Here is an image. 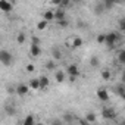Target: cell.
Instances as JSON below:
<instances>
[{"mask_svg":"<svg viewBox=\"0 0 125 125\" xmlns=\"http://www.w3.org/2000/svg\"><path fill=\"white\" fill-rule=\"evenodd\" d=\"M115 93L121 97V99H125V85L121 83V84H118L116 87H115Z\"/></svg>","mask_w":125,"mask_h":125,"instance_id":"8fae6325","label":"cell"},{"mask_svg":"<svg viewBox=\"0 0 125 125\" xmlns=\"http://www.w3.org/2000/svg\"><path fill=\"white\" fill-rule=\"evenodd\" d=\"M0 62L5 65V66H10L13 63V56L10 52L8 50H0Z\"/></svg>","mask_w":125,"mask_h":125,"instance_id":"7a4b0ae2","label":"cell"},{"mask_svg":"<svg viewBox=\"0 0 125 125\" xmlns=\"http://www.w3.org/2000/svg\"><path fill=\"white\" fill-rule=\"evenodd\" d=\"M119 40H121V35H119L116 31H110V32L104 34V44H106L107 49H110V50H113V49L116 47V44L119 43Z\"/></svg>","mask_w":125,"mask_h":125,"instance_id":"6da1fadb","label":"cell"},{"mask_svg":"<svg viewBox=\"0 0 125 125\" xmlns=\"http://www.w3.org/2000/svg\"><path fill=\"white\" fill-rule=\"evenodd\" d=\"M53 57H54L56 60L62 59V52H60L59 49H54V50H53Z\"/></svg>","mask_w":125,"mask_h":125,"instance_id":"83f0119b","label":"cell"},{"mask_svg":"<svg viewBox=\"0 0 125 125\" xmlns=\"http://www.w3.org/2000/svg\"><path fill=\"white\" fill-rule=\"evenodd\" d=\"M53 13H54V21H59V19L66 18V10L63 8H60V6H57V9L53 10Z\"/></svg>","mask_w":125,"mask_h":125,"instance_id":"52a82bcc","label":"cell"},{"mask_svg":"<svg viewBox=\"0 0 125 125\" xmlns=\"http://www.w3.org/2000/svg\"><path fill=\"white\" fill-rule=\"evenodd\" d=\"M83 44V38L81 37H71V38H68L66 40V46L68 47H71V49H75V47H80Z\"/></svg>","mask_w":125,"mask_h":125,"instance_id":"277c9868","label":"cell"},{"mask_svg":"<svg viewBox=\"0 0 125 125\" xmlns=\"http://www.w3.org/2000/svg\"><path fill=\"white\" fill-rule=\"evenodd\" d=\"M102 78H103L104 81H109V80L112 78V72H110V71H107V69L102 71Z\"/></svg>","mask_w":125,"mask_h":125,"instance_id":"cb8c5ba5","label":"cell"},{"mask_svg":"<svg viewBox=\"0 0 125 125\" xmlns=\"http://www.w3.org/2000/svg\"><path fill=\"white\" fill-rule=\"evenodd\" d=\"M99 65H100L99 59H97L96 56H93V57L90 59V66H91V68H99Z\"/></svg>","mask_w":125,"mask_h":125,"instance_id":"7402d4cb","label":"cell"},{"mask_svg":"<svg viewBox=\"0 0 125 125\" xmlns=\"http://www.w3.org/2000/svg\"><path fill=\"white\" fill-rule=\"evenodd\" d=\"M118 62L121 65H125V50H119L118 52Z\"/></svg>","mask_w":125,"mask_h":125,"instance_id":"d6986e66","label":"cell"},{"mask_svg":"<svg viewBox=\"0 0 125 125\" xmlns=\"http://www.w3.org/2000/svg\"><path fill=\"white\" fill-rule=\"evenodd\" d=\"M34 65L32 63H30V65H27V72H34Z\"/></svg>","mask_w":125,"mask_h":125,"instance_id":"836d02e7","label":"cell"},{"mask_svg":"<svg viewBox=\"0 0 125 125\" xmlns=\"http://www.w3.org/2000/svg\"><path fill=\"white\" fill-rule=\"evenodd\" d=\"M38 83H40V90H46L49 87V84H50V80L47 77H40Z\"/></svg>","mask_w":125,"mask_h":125,"instance_id":"7c38bea8","label":"cell"},{"mask_svg":"<svg viewBox=\"0 0 125 125\" xmlns=\"http://www.w3.org/2000/svg\"><path fill=\"white\" fill-rule=\"evenodd\" d=\"M57 22V25L60 27V28H66L68 25H69V21L66 19V18H63V19H59V21H56Z\"/></svg>","mask_w":125,"mask_h":125,"instance_id":"603a6c76","label":"cell"},{"mask_svg":"<svg viewBox=\"0 0 125 125\" xmlns=\"http://www.w3.org/2000/svg\"><path fill=\"white\" fill-rule=\"evenodd\" d=\"M31 44H38L40 46V38L38 37H32L31 38Z\"/></svg>","mask_w":125,"mask_h":125,"instance_id":"d6a6232c","label":"cell"},{"mask_svg":"<svg viewBox=\"0 0 125 125\" xmlns=\"http://www.w3.org/2000/svg\"><path fill=\"white\" fill-rule=\"evenodd\" d=\"M119 30H121V31H125V19H124V18L119 19Z\"/></svg>","mask_w":125,"mask_h":125,"instance_id":"4dcf8cb0","label":"cell"},{"mask_svg":"<svg viewBox=\"0 0 125 125\" xmlns=\"http://www.w3.org/2000/svg\"><path fill=\"white\" fill-rule=\"evenodd\" d=\"M22 124H24V125H34V124H35V118H34L32 115H28V116L22 121Z\"/></svg>","mask_w":125,"mask_h":125,"instance_id":"ac0fdd59","label":"cell"},{"mask_svg":"<svg viewBox=\"0 0 125 125\" xmlns=\"http://www.w3.org/2000/svg\"><path fill=\"white\" fill-rule=\"evenodd\" d=\"M63 121H65V122H68V124H71V122H74V121H75V118H74V115H72V113H65V115H63Z\"/></svg>","mask_w":125,"mask_h":125,"instance_id":"d4e9b609","label":"cell"},{"mask_svg":"<svg viewBox=\"0 0 125 125\" xmlns=\"http://www.w3.org/2000/svg\"><path fill=\"white\" fill-rule=\"evenodd\" d=\"M8 91L12 94V93H15V91H16V87H12V85H10V87H8Z\"/></svg>","mask_w":125,"mask_h":125,"instance_id":"e575fe53","label":"cell"},{"mask_svg":"<svg viewBox=\"0 0 125 125\" xmlns=\"http://www.w3.org/2000/svg\"><path fill=\"white\" fill-rule=\"evenodd\" d=\"M9 2H10V3H13V2H15V0H9Z\"/></svg>","mask_w":125,"mask_h":125,"instance_id":"f35d334b","label":"cell"},{"mask_svg":"<svg viewBox=\"0 0 125 125\" xmlns=\"http://www.w3.org/2000/svg\"><path fill=\"white\" fill-rule=\"evenodd\" d=\"M97 43L99 44H104V34H99L97 35Z\"/></svg>","mask_w":125,"mask_h":125,"instance_id":"1f68e13d","label":"cell"},{"mask_svg":"<svg viewBox=\"0 0 125 125\" xmlns=\"http://www.w3.org/2000/svg\"><path fill=\"white\" fill-rule=\"evenodd\" d=\"M46 68H47L49 71H54V68H56V65H54V62H53V60L47 62V63H46Z\"/></svg>","mask_w":125,"mask_h":125,"instance_id":"f1b7e54d","label":"cell"},{"mask_svg":"<svg viewBox=\"0 0 125 125\" xmlns=\"http://www.w3.org/2000/svg\"><path fill=\"white\" fill-rule=\"evenodd\" d=\"M16 41H18L19 44H24V43H25V34H24V32H19L18 37H16Z\"/></svg>","mask_w":125,"mask_h":125,"instance_id":"4316f807","label":"cell"},{"mask_svg":"<svg viewBox=\"0 0 125 125\" xmlns=\"http://www.w3.org/2000/svg\"><path fill=\"white\" fill-rule=\"evenodd\" d=\"M69 3H71V0H60V8H63V9H66L68 6H69Z\"/></svg>","mask_w":125,"mask_h":125,"instance_id":"f546056e","label":"cell"},{"mask_svg":"<svg viewBox=\"0 0 125 125\" xmlns=\"http://www.w3.org/2000/svg\"><path fill=\"white\" fill-rule=\"evenodd\" d=\"M5 110H6V113L10 115V116H13V115L16 113V107L12 106V104H6V106H5Z\"/></svg>","mask_w":125,"mask_h":125,"instance_id":"e0dca14e","label":"cell"},{"mask_svg":"<svg viewBox=\"0 0 125 125\" xmlns=\"http://www.w3.org/2000/svg\"><path fill=\"white\" fill-rule=\"evenodd\" d=\"M54 80H56L57 83H63V81H65V72H63V71H57V72L54 74Z\"/></svg>","mask_w":125,"mask_h":125,"instance_id":"9a60e30c","label":"cell"},{"mask_svg":"<svg viewBox=\"0 0 125 125\" xmlns=\"http://www.w3.org/2000/svg\"><path fill=\"white\" fill-rule=\"evenodd\" d=\"M78 27H80V28H84V27H85V24H84L83 21H80V22H78Z\"/></svg>","mask_w":125,"mask_h":125,"instance_id":"8d00e7d4","label":"cell"},{"mask_svg":"<svg viewBox=\"0 0 125 125\" xmlns=\"http://www.w3.org/2000/svg\"><path fill=\"white\" fill-rule=\"evenodd\" d=\"M30 85H27V84H19V85H16V94H19V96H25V94H28L30 93Z\"/></svg>","mask_w":125,"mask_h":125,"instance_id":"ba28073f","label":"cell"},{"mask_svg":"<svg viewBox=\"0 0 125 125\" xmlns=\"http://www.w3.org/2000/svg\"><path fill=\"white\" fill-rule=\"evenodd\" d=\"M66 74L69 75V77H80V68H78V65H75V63H71L68 68H66Z\"/></svg>","mask_w":125,"mask_h":125,"instance_id":"5b68a950","label":"cell"},{"mask_svg":"<svg viewBox=\"0 0 125 125\" xmlns=\"http://www.w3.org/2000/svg\"><path fill=\"white\" fill-rule=\"evenodd\" d=\"M85 121H87V124H90V122H96V115H94V113H87Z\"/></svg>","mask_w":125,"mask_h":125,"instance_id":"484cf974","label":"cell"},{"mask_svg":"<svg viewBox=\"0 0 125 125\" xmlns=\"http://www.w3.org/2000/svg\"><path fill=\"white\" fill-rule=\"evenodd\" d=\"M47 25H49V22H47V21H44V19H41V21L37 24V30H38V31H43V30H46V28H47Z\"/></svg>","mask_w":125,"mask_h":125,"instance_id":"44dd1931","label":"cell"},{"mask_svg":"<svg viewBox=\"0 0 125 125\" xmlns=\"http://www.w3.org/2000/svg\"><path fill=\"white\" fill-rule=\"evenodd\" d=\"M103 12H104V6H103V3H97L96 8H94V13H96V15H102Z\"/></svg>","mask_w":125,"mask_h":125,"instance_id":"ffe728a7","label":"cell"},{"mask_svg":"<svg viewBox=\"0 0 125 125\" xmlns=\"http://www.w3.org/2000/svg\"><path fill=\"white\" fill-rule=\"evenodd\" d=\"M40 54H41V47L38 44H31V47H30V56L38 57Z\"/></svg>","mask_w":125,"mask_h":125,"instance_id":"30bf717a","label":"cell"},{"mask_svg":"<svg viewBox=\"0 0 125 125\" xmlns=\"http://www.w3.org/2000/svg\"><path fill=\"white\" fill-rule=\"evenodd\" d=\"M52 2V5H54V6H59L60 5V0H50Z\"/></svg>","mask_w":125,"mask_h":125,"instance_id":"d590c367","label":"cell"},{"mask_svg":"<svg viewBox=\"0 0 125 125\" xmlns=\"http://www.w3.org/2000/svg\"><path fill=\"white\" fill-rule=\"evenodd\" d=\"M12 9H13V6H12V3L9 2V0H0V10L2 12L9 13Z\"/></svg>","mask_w":125,"mask_h":125,"instance_id":"8992f818","label":"cell"},{"mask_svg":"<svg viewBox=\"0 0 125 125\" xmlns=\"http://www.w3.org/2000/svg\"><path fill=\"white\" fill-rule=\"evenodd\" d=\"M30 88H31V90H40L38 78H31V81H30Z\"/></svg>","mask_w":125,"mask_h":125,"instance_id":"5bb4252c","label":"cell"},{"mask_svg":"<svg viewBox=\"0 0 125 125\" xmlns=\"http://www.w3.org/2000/svg\"><path fill=\"white\" fill-rule=\"evenodd\" d=\"M102 116L107 121H112L116 118V110L113 107H104V109H102Z\"/></svg>","mask_w":125,"mask_h":125,"instance_id":"3957f363","label":"cell"},{"mask_svg":"<svg viewBox=\"0 0 125 125\" xmlns=\"http://www.w3.org/2000/svg\"><path fill=\"white\" fill-rule=\"evenodd\" d=\"M113 5H116V3H115V0H103L104 10H110V9L113 8Z\"/></svg>","mask_w":125,"mask_h":125,"instance_id":"2e32d148","label":"cell"},{"mask_svg":"<svg viewBox=\"0 0 125 125\" xmlns=\"http://www.w3.org/2000/svg\"><path fill=\"white\" fill-rule=\"evenodd\" d=\"M96 94H97V97H99L100 102H107L109 100V93H107L106 88H99L96 91Z\"/></svg>","mask_w":125,"mask_h":125,"instance_id":"9c48e42d","label":"cell"},{"mask_svg":"<svg viewBox=\"0 0 125 125\" xmlns=\"http://www.w3.org/2000/svg\"><path fill=\"white\" fill-rule=\"evenodd\" d=\"M43 19H44V21H47V22L54 21V13H53V10H46V12H44V15H43Z\"/></svg>","mask_w":125,"mask_h":125,"instance_id":"4fadbf2b","label":"cell"},{"mask_svg":"<svg viewBox=\"0 0 125 125\" xmlns=\"http://www.w3.org/2000/svg\"><path fill=\"white\" fill-rule=\"evenodd\" d=\"M115 3H124V0H115Z\"/></svg>","mask_w":125,"mask_h":125,"instance_id":"74e56055","label":"cell"}]
</instances>
